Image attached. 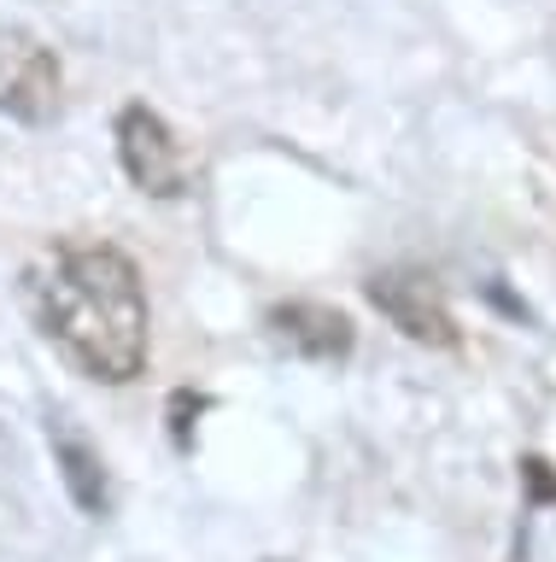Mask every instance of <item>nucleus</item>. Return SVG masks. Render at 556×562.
I'll return each instance as SVG.
<instances>
[{
	"label": "nucleus",
	"mask_w": 556,
	"mask_h": 562,
	"mask_svg": "<svg viewBox=\"0 0 556 562\" xmlns=\"http://www.w3.org/2000/svg\"><path fill=\"white\" fill-rule=\"evenodd\" d=\"M36 328L71 358L89 381L124 386L147 369L152 316L141 270L117 246H54L24 276Z\"/></svg>",
	"instance_id": "f257e3e1"
},
{
	"label": "nucleus",
	"mask_w": 556,
	"mask_h": 562,
	"mask_svg": "<svg viewBox=\"0 0 556 562\" xmlns=\"http://www.w3.org/2000/svg\"><path fill=\"white\" fill-rule=\"evenodd\" d=\"M59 88H65V70L54 59V47L36 30L0 24V117L36 130V123L59 112Z\"/></svg>",
	"instance_id": "f03ea898"
},
{
	"label": "nucleus",
	"mask_w": 556,
	"mask_h": 562,
	"mask_svg": "<svg viewBox=\"0 0 556 562\" xmlns=\"http://www.w3.org/2000/svg\"><path fill=\"white\" fill-rule=\"evenodd\" d=\"M363 293H370V305L387 316V323L405 334V340L416 346H457V323H451V305L440 293V281H433L428 270H375L370 281H363Z\"/></svg>",
	"instance_id": "7ed1b4c3"
},
{
	"label": "nucleus",
	"mask_w": 556,
	"mask_h": 562,
	"mask_svg": "<svg viewBox=\"0 0 556 562\" xmlns=\"http://www.w3.org/2000/svg\"><path fill=\"white\" fill-rule=\"evenodd\" d=\"M117 158H124L129 182L141 193H152V200L188 193L182 140L170 135V123L152 112V105H124V112H117Z\"/></svg>",
	"instance_id": "20e7f679"
},
{
	"label": "nucleus",
	"mask_w": 556,
	"mask_h": 562,
	"mask_svg": "<svg viewBox=\"0 0 556 562\" xmlns=\"http://www.w3.org/2000/svg\"><path fill=\"white\" fill-rule=\"evenodd\" d=\"M264 328H270L275 346L293 351V358H305V363H345V358H352V346H358L352 316L334 311V305H317V299L275 305L264 316Z\"/></svg>",
	"instance_id": "39448f33"
},
{
	"label": "nucleus",
	"mask_w": 556,
	"mask_h": 562,
	"mask_svg": "<svg viewBox=\"0 0 556 562\" xmlns=\"http://www.w3.org/2000/svg\"><path fill=\"white\" fill-rule=\"evenodd\" d=\"M47 446H54V463L65 474V492H71V504L82 516H106L112 509V481H106V457L89 446V434L77 428L71 416H54L47 422Z\"/></svg>",
	"instance_id": "423d86ee"
}]
</instances>
